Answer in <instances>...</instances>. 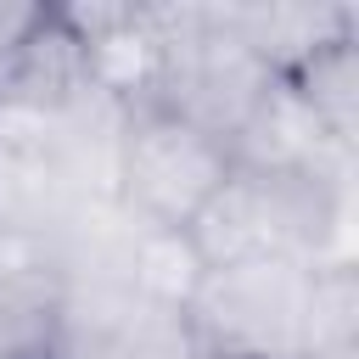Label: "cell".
<instances>
[{"mask_svg": "<svg viewBox=\"0 0 359 359\" xmlns=\"http://www.w3.org/2000/svg\"><path fill=\"white\" fill-rule=\"evenodd\" d=\"M0 359H6V353H0Z\"/></svg>", "mask_w": 359, "mask_h": 359, "instance_id": "obj_6", "label": "cell"}, {"mask_svg": "<svg viewBox=\"0 0 359 359\" xmlns=\"http://www.w3.org/2000/svg\"><path fill=\"white\" fill-rule=\"evenodd\" d=\"M337 348H359V280L353 264H314L303 353H337Z\"/></svg>", "mask_w": 359, "mask_h": 359, "instance_id": "obj_5", "label": "cell"}, {"mask_svg": "<svg viewBox=\"0 0 359 359\" xmlns=\"http://www.w3.org/2000/svg\"><path fill=\"white\" fill-rule=\"evenodd\" d=\"M202 275H208V264H202V252L191 247L185 230L135 224V236H129V286H135L146 303L185 314V303L196 297Z\"/></svg>", "mask_w": 359, "mask_h": 359, "instance_id": "obj_3", "label": "cell"}, {"mask_svg": "<svg viewBox=\"0 0 359 359\" xmlns=\"http://www.w3.org/2000/svg\"><path fill=\"white\" fill-rule=\"evenodd\" d=\"M230 180V151L151 101H129L118 146V208L135 224L185 230Z\"/></svg>", "mask_w": 359, "mask_h": 359, "instance_id": "obj_2", "label": "cell"}, {"mask_svg": "<svg viewBox=\"0 0 359 359\" xmlns=\"http://www.w3.org/2000/svg\"><path fill=\"white\" fill-rule=\"evenodd\" d=\"M309 264L252 258L208 269L185 303V325L202 359H303L309 337Z\"/></svg>", "mask_w": 359, "mask_h": 359, "instance_id": "obj_1", "label": "cell"}, {"mask_svg": "<svg viewBox=\"0 0 359 359\" xmlns=\"http://www.w3.org/2000/svg\"><path fill=\"white\" fill-rule=\"evenodd\" d=\"M286 84L309 101V112L353 146V123H359V45L353 39H331L320 45L309 62H297L286 73Z\"/></svg>", "mask_w": 359, "mask_h": 359, "instance_id": "obj_4", "label": "cell"}]
</instances>
